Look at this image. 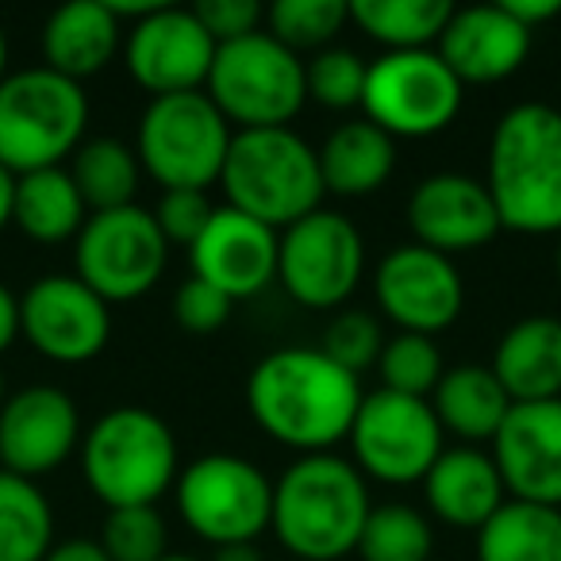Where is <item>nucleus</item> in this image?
Here are the masks:
<instances>
[{"instance_id": "nucleus-6", "label": "nucleus", "mask_w": 561, "mask_h": 561, "mask_svg": "<svg viewBox=\"0 0 561 561\" xmlns=\"http://www.w3.org/2000/svg\"><path fill=\"white\" fill-rule=\"evenodd\" d=\"M89 96L78 81L32 66L0 81V165L16 178L62 165L81 147Z\"/></svg>"}, {"instance_id": "nucleus-29", "label": "nucleus", "mask_w": 561, "mask_h": 561, "mask_svg": "<svg viewBox=\"0 0 561 561\" xmlns=\"http://www.w3.org/2000/svg\"><path fill=\"white\" fill-rule=\"evenodd\" d=\"M450 16V0H354L351 4V24L385 50L438 47Z\"/></svg>"}, {"instance_id": "nucleus-25", "label": "nucleus", "mask_w": 561, "mask_h": 561, "mask_svg": "<svg viewBox=\"0 0 561 561\" xmlns=\"http://www.w3.org/2000/svg\"><path fill=\"white\" fill-rule=\"evenodd\" d=\"M316 154H320L323 188L346 201L385 188L397 170V139L374 127L366 116L339 124Z\"/></svg>"}, {"instance_id": "nucleus-34", "label": "nucleus", "mask_w": 561, "mask_h": 561, "mask_svg": "<svg viewBox=\"0 0 561 561\" xmlns=\"http://www.w3.org/2000/svg\"><path fill=\"white\" fill-rule=\"evenodd\" d=\"M377 369H381V381H385L381 389L404 392V397H420V400H431V392L438 389V381L446 374L435 339L408 335V331H397L392 339H385Z\"/></svg>"}, {"instance_id": "nucleus-28", "label": "nucleus", "mask_w": 561, "mask_h": 561, "mask_svg": "<svg viewBox=\"0 0 561 561\" xmlns=\"http://www.w3.org/2000/svg\"><path fill=\"white\" fill-rule=\"evenodd\" d=\"M477 561H561V507L507 500L477 530Z\"/></svg>"}, {"instance_id": "nucleus-2", "label": "nucleus", "mask_w": 561, "mask_h": 561, "mask_svg": "<svg viewBox=\"0 0 561 561\" xmlns=\"http://www.w3.org/2000/svg\"><path fill=\"white\" fill-rule=\"evenodd\" d=\"M369 512V484L354 461L308 454L273 481L270 530L297 561H339L358 550Z\"/></svg>"}, {"instance_id": "nucleus-38", "label": "nucleus", "mask_w": 561, "mask_h": 561, "mask_svg": "<svg viewBox=\"0 0 561 561\" xmlns=\"http://www.w3.org/2000/svg\"><path fill=\"white\" fill-rule=\"evenodd\" d=\"M211 216H216V204L208 201V193H196V188H165L154 208L158 231L170 247H193L204 227L211 224Z\"/></svg>"}, {"instance_id": "nucleus-20", "label": "nucleus", "mask_w": 561, "mask_h": 561, "mask_svg": "<svg viewBox=\"0 0 561 561\" xmlns=\"http://www.w3.org/2000/svg\"><path fill=\"white\" fill-rule=\"evenodd\" d=\"M277 254L280 231L265 227L262 219L234 208H216L211 224L204 227L201 239L188 247L193 257V277L208 280L231 300L257 297L277 280Z\"/></svg>"}, {"instance_id": "nucleus-45", "label": "nucleus", "mask_w": 561, "mask_h": 561, "mask_svg": "<svg viewBox=\"0 0 561 561\" xmlns=\"http://www.w3.org/2000/svg\"><path fill=\"white\" fill-rule=\"evenodd\" d=\"M211 561H262V553L254 550V542H247V546H219V550L211 553Z\"/></svg>"}, {"instance_id": "nucleus-31", "label": "nucleus", "mask_w": 561, "mask_h": 561, "mask_svg": "<svg viewBox=\"0 0 561 561\" xmlns=\"http://www.w3.org/2000/svg\"><path fill=\"white\" fill-rule=\"evenodd\" d=\"M70 178L78 185L81 201L89 204V211H112L135 204L142 165L135 147H127L124 139H112V135H101V139H89L73 150Z\"/></svg>"}, {"instance_id": "nucleus-4", "label": "nucleus", "mask_w": 561, "mask_h": 561, "mask_svg": "<svg viewBox=\"0 0 561 561\" xmlns=\"http://www.w3.org/2000/svg\"><path fill=\"white\" fill-rule=\"evenodd\" d=\"M81 477L108 512L154 507L178 484V438L158 412L124 404L81 435Z\"/></svg>"}, {"instance_id": "nucleus-5", "label": "nucleus", "mask_w": 561, "mask_h": 561, "mask_svg": "<svg viewBox=\"0 0 561 561\" xmlns=\"http://www.w3.org/2000/svg\"><path fill=\"white\" fill-rule=\"evenodd\" d=\"M219 185L227 193V208L247 211L273 231H285L297 219L320 211L328 193L320 178V154L293 127L234 131Z\"/></svg>"}, {"instance_id": "nucleus-7", "label": "nucleus", "mask_w": 561, "mask_h": 561, "mask_svg": "<svg viewBox=\"0 0 561 561\" xmlns=\"http://www.w3.org/2000/svg\"><path fill=\"white\" fill-rule=\"evenodd\" d=\"M204 93L239 131L289 127L308 104L305 58L270 32H254L216 50Z\"/></svg>"}, {"instance_id": "nucleus-15", "label": "nucleus", "mask_w": 561, "mask_h": 561, "mask_svg": "<svg viewBox=\"0 0 561 561\" xmlns=\"http://www.w3.org/2000/svg\"><path fill=\"white\" fill-rule=\"evenodd\" d=\"M374 297L400 331L435 339L438 331L458 323L466 308V285L454 257L408 242L381 257L374 273Z\"/></svg>"}, {"instance_id": "nucleus-19", "label": "nucleus", "mask_w": 561, "mask_h": 561, "mask_svg": "<svg viewBox=\"0 0 561 561\" xmlns=\"http://www.w3.org/2000/svg\"><path fill=\"white\" fill-rule=\"evenodd\" d=\"M492 461L507 500L561 507V400L512 404L492 438Z\"/></svg>"}, {"instance_id": "nucleus-21", "label": "nucleus", "mask_w": 561, "mask_h": 561, "mask_svg": "<svg viewBox=\"0 0 561 561\" xmlns=\"http://www.w3.org/2000/svg\"><path fill=\"white\" fill-rule=\"evenodd\" d=\"M530 27H523L504 4H473L454 9L438 55L461 85H496L519 73L530 55Z\"/></svg>"}, {"instance_id": "nucleus-9", "label": "nucleus", "mask_w": 561, "mask_h": 561, "mask_svg": "<svg viewBox=\"0 0 561 561\" xmlns=\"http://www.w3.org/2000/svg\"><path fill=\"white\" fill-rule=\"evenodd\" d=\"M178 515L208 546H247L273 519V481L239 454H204L173 484Z\"/></svg>"}, {"instance_id": "nucleus-32", "label": "nucleus", "mask_w": 561, "mask_h": 561, "mask_svg": "<svg viewBox=\"0 0 561 561\" xmlns=\"http://www.w3.org/2000/svg\"><path fill=\"white\" fill-rule=\"evenodd\" d=\"M362 561H431L435 527L427 512L412 504H377L358 538Z\"/></svg>"}, {"instance_id": "nucleus-18", "label": "nucleus", "mask_w": 561, "mask_h": 561, "mask_svg": "<svg viewBox=\"0 0 561 561\" xmlns=\"http://www.w3.org/2000/svg\"><path fill=\"white\" fill-rule=\"evenodd\" d=\"M408 227L420 247L435 254H469L496 239L500 227L496 204L481 178L458 170H443L423 178L408 196Z\"/></svg>"}, {"instance_id": "nucleus-3", "label": "nucleus", "mask_w": 561, "mask_h": 561, "mask_svg": "<svg viewBox=\"0 0 561 561\" xmlns=\"http://www.w3.org/2000/svg\"><path fill=\"white\" fill-rule=\"evenodd\" d=\"M484 185L500 227L561 234V112L553 104L523 101L496 119Z\"/></svg>"}, {"instance_id": "nucleus-10", "label": "nucleus", "mask_w": 561, "mask_h": 561, "mask_svg": "<svg viewBox=\"0 0 561 561\" xmlns=\"http://www.w3.org/2000/svg\"><path fill=\"white\" fill-rule=\"evenodd\" d=\"M466 85L435 47L385 50L369 62L362 112L392 139H431L458 119Z\"/></svg>"}, {"instance_id": "nucleus-44", "label": "nucleus", "mask_w": 561, "mask_h": 561, "mask_svg": "<svg viewBox=\"0 0 561 561\" xmlns=\"http://www.w3.org/2000/svg\"><path fill=\"white\" fill-rule=\"evenodd\" d=\"M12 196H16V173L0 165V231L12 224Z\"/></svg>"}, {"instance_id": "nucleus-36", "label": "nucleus", "mask_w": 561, "mask_h": 561, "mask_svg": "<svg viewBox=\"0 0 561 561\" xmlns=\"http://www.w3.org/2000/svg\"><path fill=\"white\" fill-rule=\"evenodd\" d=\"M165 519L158 507H116L108 512L96 542L112 561H158L165 558Z\"/></svg>"}, {"instance_id": "nucleus-13", "label": "nucleus", "mask_w": 561, "mask_h": 561, "mask_svg": "<svg viewBox=\"0 0 561 561\" xmlns=\"http://www.w3.org/2000/svg\"><path fill=\"white\" fill-rule=\"evenodd\" d=\"M366 273V239L343 211H312L280 231L277 280L300 308L346 305Z\"/></svg>"}, {"instance_id": "nucleus-50", "label": "nucleus", "mask_w": 561, "mask_h": 561, "mask_svg": "<svg viewBox=\"0 0 561 561\" xmlns=\"http://www.w3.org/2000/svg\"><path fill=\"white\" fill-rule=\"evenodd\" d=\"M0 469H4V461H0Z\"/></svg>"}, {"instance_id": "nucleus-8", "label": "nucleus", "mask_w": 561, "mask_h": 561, "mask_svg": "<svg viewBox=\"0 0 561 561\" xmlns=\"http://www.w3.org/2000/svg\"><path fill=\"white\" fill-rule=\"evenodd\" d=\"M231 124L219 116L208 93L154 96L139 119L135 154L142 173L165 188H196L208 193L219 181L231 150Z\"/></svg>"}, {"instance_id": "nucleus-39", "label": "nucleus", "mask_w": 561, "mask_h": 561, "mask_svg": "<svg viewBox=\"0 0 561 561\" xmlns=\"http://www.w3.org/2000/svg\"><path fill=\"white\" fill-rule=\"evenodd\" d=\"M231 308H234V300L224 297L219 289H211L208 280H201V277H188L185 285H178V293H173V320H178V328L193 331V335H211V331H219L231 320Z\"/></svg>"}, {"instance_id": "nucleus-30", "label": "nucleus", "mask_w": 561, "mask_h": 561, "mask_svg": "<svg viewBox=\"0 0 561 561\" xmlns=\"http://www.w3.org/2000/svg\"><path fill=\"white\" fill-rule=\"evenodd\" d=\"M55 550V507L47 492L0 469V561H43Z\"/></svg>"}, {"instance_id": "nucleus-1", "label": "nucleus", "mask_w": 561, "mask_h": 561, "mask_svg": "<svg viewBox=\"0 0 561 561\" xmlns=\"http://www.w3.org/2000/svg\"><path fill=\"white\" fill-rule=\"evenodd\" d=\"M362 377L331 362L320 346L270 351L247 377V408L265 438L300 458L346 443L362 408Z\"/></svg>"}, {"instance_id": "nucleus-43", "label": "nucleus", "mask_w": 561, "mask_h": 561, "mask_svg": "<svg viewBox=\"0 0 561 561\" xmlns=\"http://www.w3.org/2000/svg\"><path fill=\"white\" fill-rule=\"evenodd\" d=\"M43 561H112L104 553V546L96 538H66V542H55V550Z\"/></svg>"}, {"instance_id": "nucleus-47", "label": "nucleus", "mask_w": 561, "mask_h": 561, "mask_svg": "<svg viewBox=\"0 0 561 561\" xmlns=\"http://www.w3.org/2000/svg\"><path fill=\"white\" fill-rule=\"evenodd\" d=\"M158 561H201V558H193V553H165V558H158Z\"/></svg>"}, {"instance_id": "nucleus-37", "label": "nucleus", "mask_w": 561, "mask_h": 561, "mask_svg": "<svg viewBox=\"0 0 561 561\" xmlns=\"http://www.w3.org/2000/svg\"><path fill=\"white\" fill-rule=\"evenodd\" d=\"M323 354L331 362H339L343 369L362 377V369L377 366L385 351V335H381V323L374 320L369 312H339L335 320L328 323L323 331Z\"/></svg>"}, {"instance_id": "nucleus-24", "label": "nucleus", "mask_w": 561, "mask_h": 561, "mask_svg": "<svg viewBox=\"0 0 561 561\" xmlns=\"http://www.w3.org/2000/svg\"><path fill=\"white\" fill-rule=\"evenodd\" d=\"M492 374L504 385L512 404L561 400V320L527 316L500 335L492 354Z\"/></svg>"}, {"instance_id": "nucleus-14", "label": "nucleus", "mask_w": 561, "mask_h": 561, "mask_svg": "<svg viewBox=\"0 0 561 561\" xmlns=\"http://www.w3.org/2000/svg\"><path fill=\"white\" fill-rule=\"evenodd\" d=\"M20 339L58 366H85L112 339V312L73 273H47L20 297Z\"/></svg>"}, {"instance_id": "nucleus-48", "label": "nucleus", "mask_w": 561, "mask_h": 561, "mask_svg": "<svg viewBox=\"0 0 561 561\" xmlns=\"http://www.w3.org/2000/svg\"><path fill=\"white\" fill-rule=\"evenodd\" d=\"M553 270H558V280H561V239H558V254H553Z\"/></svg>"}, {"instance_id": "nucleus-41", "label": "nucleus", "mask_w": 561, "mask_h": 561, "mask_svg": "<svg viewBox=\"0 0 561 561\" xmlns=\"http://www.w3.org/2000/svg\"><path fill=\"white\" fill-rule=\"evenodd\" d=\"M500 4H504L523 27H530V32H535L538 24H546V20L561 16V0H500Z\"/></svg>"}, {"instance_id": "nucleus-42", "label": "nucleus", "mask_w": 561, "mask_h": 561, "mask_svg": "<svg viewBox=\"0 0 561 561\" xmlns=\"http://www.w3.org/2000/svg\"><path fill=\"white\" fill-rule=\"evenodd\" d=\"M20 339V297L0 280V354H9Z\"/></svg>"}, {"instance_id": "nucleus-27", "label": "nucleus", "mask_w": 561, "mask_h": 561, "mask_svg": "<svg viewBox=\"0 0 561 561\" xmlns=\"http://www.w3.org/2000/svg\"><path fill=\"white\" fill-rule=\"evenodd\" d=\"M93 216L81 201L70 170L50 165L16 178V196H12V224L43 247H58L66 239H78L85 219Z\"/></svg>"}, {"instance_id": "nucleus-46", "label": "nucleus", "mask_w": 561, "mask_h": 561, "mask_svg": "<svg viewBox=\"0 0 561 561\" xmlns=\"http://www.w3.org/2000/svg\"><path fill=\"white\" fill-rule=\"evenodd\" d=\"M9 78V35L0 27V81Z\"/></svg>"}, {"instance_id": "nucleus-35", "label": "nucleus", "mask_w": 561, "mask_h": 561, "mask_svg": "<svg viewBox=\"0 0 561 561\" xmlns=\"http://www.w3.org/2000/svg\"><path fill=\"white\" fill-rule=\"evenodd\" d=\"M305 73H308V101L323 104V108H331V112L362 108L369 62L358 50H351V47L316 50L305 62Z\"/></svg>"}, {"instance_id": "nucleus-49", "label": "nucleus", "mask_w": 561, "mask_h": 561, "mask_svg": "<svg viewBox=\"0 0 561 561\" xmlns=\"http://www.w3.org/2000/svg\"><path fill=\"white\" fill-rule=\"evenodd\" d=\"M9 400V385H4V374H0V404Z\"/></svg>"}, {"instance_id": "nucleus-11", "label": "nucleus", "mask_w": 561, "mask_h": 561, "mask_svg": "<svg viewBox=\"0 0 561 561\" xmlns=\"http://www.w3.org/2000/svg\"><path fill=\"white\" fill-rule=\"evenodd\" d=\"M73 247V277L85 280L104 305H127L147 297L170 262V242L142 204L93 211Z\"/></svg>"}, {"instance_id": "nucleus-26", "label": "nucleus", "mask_w": 561, "mask_h": 561, "mask_svg": "<svg viewBox=\"0 0 561 561\" xmlns=\"http://www.w3.org/2000/svg\"><path fill=\"white\" fill-rule=\"evenodd\" d=\"M431 408H435L443 435H454L461 446H477L496 438L512 412V397L489 366L466 362V366L446 369L438 389L431 392Z\"/></svg>"}, {"instance_id": "nucleus-22", "label": "nucleus", "mask_w": 561, "mask_h": 561, "mask_svg": "<svg viewBox=\"0 0 561 561\" xmlns=\"http://www.w3.org/2000/svg\"><path fill=\"white\" fill-rule=\"evenodd\" d=\"M423 504L454 530H481L507 504V489L492 454L481 446H450L423 477Z\"/></svg>"}, {"instance_id": "nucleus-33", "label": "nucleus", "mask_w": 561, "mask_h": 561, "mask_svg": "<svg viewBox=\"0 0 561 561\" xmlns=\"http://www.w3.org/2000/svg\"><path fill=\"white\" fill-rule=\"evenodd\" d=\"M351 24L346 0H273L265 9V32L289 50H328L335 35Z\"/></svg>"}, {"instance_id": "nucleus-12", "label": "nucleus", "mask_w": 561, "mask_h": 561, "mask_svg": "<svg viewBox=\"0 0 561 561\" xmlns=\"http://www.w3.org/2000/svg\"><path fill=\"white\" fill-rule=\"evenodd\" d=\"M431 400L374 389L362 397L351 427V461L366 481L420 484L446 450Z\"/></svg>"}, {"instance_id": "nucleus-17", "label": "nucleus", "mask_w": 561, "mask_h": 561, "mask_svg": "<svg viewBox=\"0 0 561 561\" xmlns=\"http://www.w3.org/2000/svg\"><path fill=\"white\" fill-rule=\"evenodd\" d=\"M81 412L58 385H27L0 404V461L27 481L55 473L81 446Z\"/></svg>"}, {"instance_id": "nucleus-16", "label": "nucleus", "mask_w": 561, "mask_h": 561, "mask_svg": "<svg viewBox=\"0 0 561 561\" xmlns=\"http://www.w3.org/2000/svg\"><path fill=\"white\" fill-rule=\"evenodd\" d=\"M216 39L204 32L193 9L162 4L154 16L127 27V70L135 85L154 96L204 93L211 62H216Z\"/></svg>"}, {"instance_id": "nucleus-40", "label": "nucleus", "mask_w": 561, "mask_h": 561, "mask_svg": "<svg viewBox=\"0 0 561 561\" xmlns=\"http://www.w3.org/2000/svg\"><path fill=\"white\" fill-rule=\"evenodd\" d=\"M193 12L204 24V32L216 39V47L247 39V35L262 32V24H265V9L257 0H204Z\"/></svg>"}, {"instance_id": "nucleus-23", "label": "nucleus", "mask_w": 561, "mask_h": 561, "mask_svg": "<svg viewBox=\"0 0 561 561\" xmlns=\"http://www.w3.org/2000/svg\"><path fill=\"white\" fill-rule=\"evenodd\" d=\"M124 47V24L108 0H73L50 12L43 27V66L70 81L101 73Z\"/></svg>"}]
</instances>
